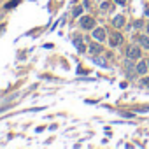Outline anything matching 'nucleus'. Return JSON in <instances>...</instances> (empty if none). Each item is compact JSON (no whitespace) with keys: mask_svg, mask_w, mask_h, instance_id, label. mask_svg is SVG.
<instances>
[{"mask_svg":"<svg viewBox=\"0 0 149 149\" xmlns=\"http://www.w3.org/2000/svg\"><path fill=\"white\" fill-rule=\"evenodd\" d=\"M112 25H114V28H121L123 25H125V16H121V14H118L114 19H112Z\"/></svg>","mask_w":149,"mask_h":149,"instance_id":"obj_6","label":"nucleus"},{"mask_svg":"<svg viewBox=\"0 0 149 149\" xmlns=\"http://www.w3.org/2000/svg\"><path fill=\"white\" fill-rule=\"evenodd\" d=\"M121 42H123V35H121L119 32H114V33L111 35V42H109V44H111V47H118Z\"/></svg>","mask_w":149,"mask_h":149,"instance_id":"obj_3","label":"nucleus"},{"mask_svg":"<svg viewBox=\"0 0 149 149\" xmlns=\"http://www.w3.org/2000/svg\"><path fill=\"white\" fill-rule=\"evenodd\" d=\"M125 67H126V72H128V74L133 72L135 67H133V63H132V58H126V60H125Z\"/></svg>","mask_w":149,"mask_h":149,"instance_id":"obj_11","label":"nucleus"},{"mask_svg":"<svg viewBox=\"0 0 149 149\" xmlns=\"http://www.w3.org/2000/svg\"><path fill=\"white\" fill-rule=\"evenodd\" d=\"M140 54H142V53H140V49H139L137 46H130V47H128V51H126V56H128V58H132V60H139V58H140Z\"/></svg>","mask_w":149,"mask_h":149,"instance_id":"obj_2","label":"nucleus"},{"mask_svg":"<svg viewBox=\"0 0 149 149\" xmlns=\"http://www.w3.org/2000/svg\"><path fill=\"white\" fill-rule=\"evenodd\" d=\"M147 68H149V65H147V61H144V60H142V61H139V63H137V67H135V70L140 74V76H144V74L147 72Z\"/></svg>","mask_w":149,"mask_h":149,"instance_id":"obj_5","label":"nucleus"},{"mask_svg":"<svg viewBox=\"0 0 149 149\" xmlns=\"http://www.w3.org/2000/svg\"><path fill=\"white\" fill-rule=\"evenodd\" d=\"M74 46H76L81 53L83 51H86V47H84V44H83V40H81V37H76V39H74Z\"/></svg>","mask_w":149,"mask_h":149,"instance_id":"obj_9","label":"nucleus"},{"mask_svg":"<svg viewBox=\"0 0 149 149\" xmlns=\"http://www.w3.org/2000/svg\"><path fill=\"white\" fill-rule=\"evenodd\" d=\"M137 42L144 47V49H149V37H144V35H140V37H137Z\"/></svg>","mask_w":149,"mask_h":149,"instance_id":"obj_7","label":"nucleus"},{"mask_svg":"<svg viewBox=\"0 0 149 149\" xmlns=\"http://www.w3.org/2000/svg\"><path fill=\"white\" fill-rule=\"evenodd\" d=\"M81 13H83V7H76V9H74V16H76V18H77Z\"/></svg>","mask_w":149,"mask_h":149,"instance_id":"obj_13","label":"nucleus"},{"mask_svg":"<svg viewBox=\"0 0 149 149\" xmlns=\"http://www.w3.org/2000/svg\"><path fill=\"white\" fill-rule=\"evenodd\" d=\"M91 61H93V63H97V65H100V67H107V61H105L104 58H98L97 54H95V56H91Z\"/></svg>","mask_w":149,"mask_h":149,"instance_id":"obj_10","label":"nucleus"},{"mask_svg":"<svg viewBox=\"0 0 149 149\" xmlns=\"http://www.w3.org/2000/svg\"><path fill=\"white\" fill-rule=\"evenodd\" d=\"M18 4H19V0H13V2H11V4H7V6H6V9H11V7H16Z\"/></svg>","mask_w":149,"mask_h":149,"instance_id":"obj_12","label":"nucleus"},{"mask_svg":"<svg viewBox=\"0 0 149 149\" xmlns=\"http://www.w3.org/2000/svg\"><path fill=\"white\" fill-rule=\"evenodd\" d=\"M147 32H149V23H147Z\"/></svg>","mask_w":149,"mask_h":149,"instance_id":"obj_18","label":"nucleus"},{"mask_svg":"<svg viewBox=\"0 0 149 149\" xmlns=\"http://www.w3.org/2000/svg\"><path fill=\"white\" fill-rule=\"evenodd\" d=\"M79 23H81V26H83L84 30H91V28L95 26V21H93V18H90V16H83Z\"/></svg>","mask_w":149,"mask_h":149,"instance_id":"obj_1","label":"nucleus"},{"mask_svg":"<svg viewBox=\"0 0 149 149\" xmlns=\"http://www.w3.org/2000/svg\"><path fill=\"white\" fill-rule=\"evenodd\" d=\"M93 39L98 40V42H104L105 40V30L104 28H95L93 30Z\"/></svg>","mask_w":149,"mask_h":149,"instance_id":"obj_4","label":"nucleus"},{"mask_svg":"<svg viewBox=\"0 0 149 149\" xmlns=\"http://www.w3.org/2000/svg\"><path fill=\"white\" fill-rule=\"evenodd\" d=\"M133 26H135V28H140V26H142V21H135Z\"/></svg>","mask_w":149,"mask_h":149,"instance_id":"obj_15","label":"nucleus"},{"mask_svg":"<svg viewBox=\"0 0 149 149\" xmlns=\"http://www.w3.org/2000/svg\"><path fill=\"white\" fill-rule=\"evenodd\" d=\"M146 16H149V7H147V9H146Z\"/></svg>","mask_w":149,"mask_h":149,"instance_id":"obj_17","label":"nucleus"},{"mask_svg":"<svg viewBox=\"0 0 149 149\" xmlns=\"http://www.w3.org/2000/svg\"><path fill=\"white\" fill-rule=\"evenodd\" d=\"M90 51H91V54H98V53H102V46L97 44V42H91L90 44Z\"/></svg>","mask_w":149,"mask_h":149,"instance_id":"obj_8","label":"nucleus"},{"mask_svg":"<svg viewBox=\"0 0 149 149\" xmlns=\"http://www.w3.org/2000/svg\"><path fill=\"white\" fill-rule=\"evenodd\" d=\"M116 4H118V6H125V4H126V0H116Z\"/></svg>","mask_w":149,"mask_h":149,"instance_id":"obj_16","label":"nucleus"},{"mask_svg":"<svg viewBox=\"0 0 149 149\" xmlns=\"http://www.w3.org/2000/svg\"><path fill=\"white\" fill-rule=\"evenodd\" d=\"M100 7H102L104 11H105V9H109V2H102V6H100Z\"/></svg>","mask_w":149,"mask_h":149,"instance_id":"obj_14","label":"nucleus"}]
</instances>
